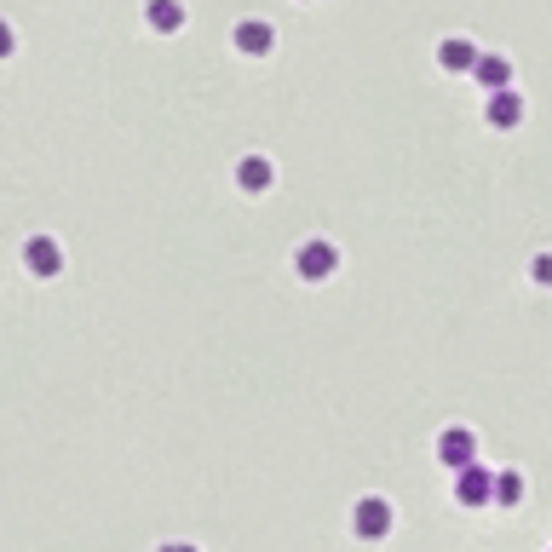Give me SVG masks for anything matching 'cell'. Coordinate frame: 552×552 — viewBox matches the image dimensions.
<instances>
[{
	"label": "cell",
	"mask_w": 552,
	"mask_h": 552,
	"mask_svg": "<svg viewBox=\"0 0 552 552\" xmlns=\"http://www.w3.org/2000/svg\"><path fill=\"white\" fill-rule=\"evenodd\" d=\"M340 271V248L328 242V236H305L294 248V276H305V282H328V276Z\"/></svg>",
	"instance_id": "1"
},
{
	"label": "cell",
	"mask_w": 552,
	"mask_h": 552,
	"mask_svg": "<svg viewBox=\"0 0 552 552\" xmlns=\"http://www.w3.org/2000/svg\"><path fill=\"white\" fill-rule=\"evenodd\" d=\"M391 524H397V512H391L386 495H363V501L351 506V529H357V541H386Z\"/></svg>",
	"instance_id": "2"
},
{
	"label": "cell",
	"mask_w": 552,
	"mask_h": 552,
	"mask_svg": "<svg viewBox=\"0 0 552 552\" xmlns=\"http://www.w3.org/2000/svg\"><path fill=\"white\" fill-rule=\"evenodd\" d=\"M23 271L41 276V282H52V276H64V248H58V236H46V230H35L29 242H23Z\"/></svg>",
	"instance_id": "3"
},
{
	"label": "cell",
	"mask_w": 552,
	"mask_h": 552,
	"mask_svg": "<svg viewBox=\"0 0 552 552\" xmlns=\"http://www.w3.org/2000/svg\"><path fill=\"white\" fill-rule=\"evenodd\" d=\"M437 460H443L449 472L478 466V432H472V426H443V432H437Z\"/></svg>",
	"instance_id": "4"
},
{
	"label": "cell",
	"mask_w": 552,
	"mask_h": 552,
	"mask_svg": "<svg viewBox=\"0 0 552 552\" xmlns=\"http://www.w3.org/2000/svg\"><path fill=\"white\" fill-rule=\"evenodd\" d=\"M230 46L242 52V58H271L276 52V23L271 18H242L230 29Z\"/></svg>",
	"instance_id": "5"
},
{
	"label": "cell",
	"mask_w": 552,
	"mask_h": 552,
	"mask_svg": "<svg viewBox=\"0 0 552 552\" xmlns=\"http://www.w3.org/2000/svg\"><path fill=\"white\" fill-rule=\"evenodd\" d=\"M230 184H236L242 196H265V190L276 184V161H271V156H259V150H248V156L230 167Z\"/></svg>",
	"instance_id": "6"
},
{
	"label": "cell",
	"mask_w": 552,
	"mask_h": 552,
	"mask_svg": "<svg viewBox=\"0 0 552 552\" xmlns=\"http://www.w3.org/2000/svg\"><path fill=\"white\" fill-rule=\"evenodd\" d=\"M478 58H483V46L472 41V35H443V41H437V69H443V75H472Z\"/></svg>",
	"instance_id": "7"
},
{
	"label": "cell",
	"mask_w": 552,
	"mask_h": 552,
	"mask_svg": "<svg viewBox=\"0 0 552 552\" xmlns=\"http://www.w3.org/2000/svg\"><path fill=\"white\" fill-rule=\"evenodd\" d=\"M455 501L460 506H495V472H489V466H460Z\"/></svg>",
	"instance_id": "8"
},
{
	"label": "cell",
	"mask_w": 552,
	"mask_h": 552,
	"mask_svg": "<svg viewBox=\"0 0 552 552\" xmlns=\"http://www.w3.org/2000/svg\"><path fill=\"white\" fill-rule=\"evenodd\" d=\"M483 121H489L495 133L524 127V92H489V98H483Z\"/></svg>",
	"instance_id": "9"
},
{
	"label": "cell",
	"mask_w": 552,
	"mask_h": 552,
	"mask_svg": "<svg viewBox=\"0 0 552 552\" xmlns=\"http://www.w3.org/2000/svg\"><path fill=\"white\" fill-rule=\"evenodd\" d=\"M472 81H478L483 92H512V58L483 46V58H478V69H472Z\"/></svg>",
	"instance_id": "10"
},
{
	"label": "cell",
	"mask_w": 552,
	"mask_h": 552,
	"mask_svg": "<svg viewBox=\"0 0 552 552\" xmlns=\"http://www.w3.org/2000/svg\"><path fill=\"white\" fill-rule=\"evenodd\" d=\"M184 18H190V12H184V0H144V23H150L156 35H179Z\"/></svg>",
	"instance_id": "11"
},
{
	"label": "cell",
	"mask_w": 552,
	"mask_h": 552,
	"mask_svg": "<svg viewBox=\"0 0 552 552\" xmlns=\"http://www.w3.org/2000/svg\"><path fill=\"white\" fill-rule=\"evenodd\" d=\"M524 495H529L524 472H495V506H524Z\"/></svg>",
	"instance_id": "12"
},
{
	"label": "cell",
	"mask_w": 552,
	"mask_h": 552,
	"mask_svg": "<svg viewBox=\"0 0 552 552\" xmlns=\"http://www.w3.org/2000/svg\"><path fill=\"white\" fill-rule=\"evenodd\" d=\"M529 282H535V288H552V253H535V259H529Z\"/></svg>",
	"instance_id": "13"
},
{
	"label": "cell",
	"mask_w": 552,
	"mask_h": 552,
	"mask_svg": "<svg viewBox=\"0 0 552 552\" xmlns=\"http://www.w3.org/2000/svg\"><path fill=\"white\" fill-rule=\"evenodd\" d=\"M156 552H202V547H190V541H161Z\"/></svg>",
	"instance_id": "14"
}]
</instances>
